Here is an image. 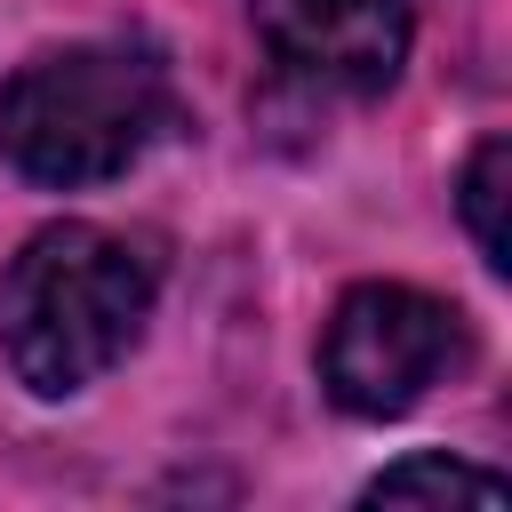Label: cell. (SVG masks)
<instances>
[{"label": "cell", "instance_id": "cell-3", "mask_svg": "<svg viewBox=\"0 0 512 512\" xmlns=\"http://www.w3.org/2000/svg\"><path fill=\"white\" fill-rule=\"evenodd\" d=\"M456 352H464V328L440 296L368 280L336 304V320L320 336V384L344 416H400L440 384V368Z\"/></svg>", "mask_w": 512, "mask_h": 512}, {"label": "cell", "instance_id": "cell-6", "mask_svg": "<svg viewBox=\"0 0 512 512\" xmlns=\"http://www.w3.org/2000/svg\"><path fill=\"white\" fill-rule=\"evenodd\" d=\"M504 192H512V144H504V136H488V144L472 152V168H464V224H472V240H480V256H488L496 272L512 264Z\"/></svg>", "mask_w": 512, "mask_h": 512}, {"label": "cell", "instance_id": "cell-2", "mask_svg": "<svg viewBox=\"0 0 512 512\" xmlns=\"http://www.w3.org/2000/svg\"><path fill=\"white\" fill-rule=\"evenodd\" d=\"M168 128V72L152 48L80 40L32 56L0 88V152L32 184H104Z\"/></svg>", "mask_w": 512, "mask_h": 512}, {"label": "cell", "instance_id": "cell-1", "mask_svg": "<svg viewBox=\"0 0 512 512\" xmlns=\"http://www.w3.org/2000/svg\"><path fill=\"white\" fill-rule=\"evenodd\" d=\"M144 312H152V256L96 224H48L0 280V344L40 400L96 384L136 344Z\"/></svg>", "mask_w": 512, "mask_h": 512}, {"label": "cell", "instance_id": "cell-4", "mask_svg": "<svg viewBox=\"0 0 512 512\" xmlns=\"http://www.w3.org/2000/svg\"><path fill=\"white\" fill-rule=\"evenodd\" d=\"M264 48L344 96H376L392 88L400 56H408V0H248Z\"/></svg>", "mask_w": 512, "mask_h": 512}, {"label": "cell", "instance_id": "cell-5", "mask_svg": "<svg viewBox=\"0 0 512 512\" xmlns=\"http://www.w3.org/2000/svg\"><path fill=\"white\" fill-rule=\"evenodd\" d=\"M368 504H504V480L456 456H400L368 480Z\"/></svg>", "mask_w": 512, "mask_h": 512}]
</instances>
